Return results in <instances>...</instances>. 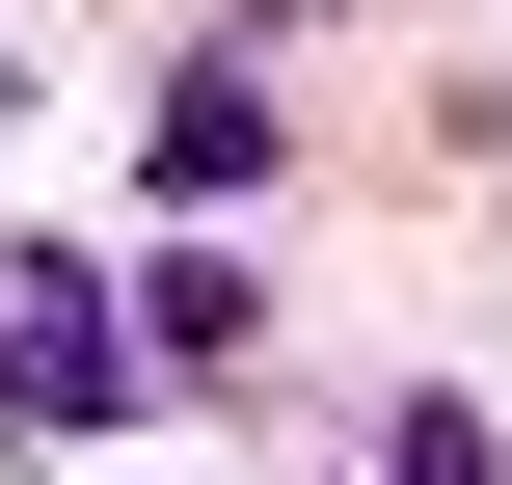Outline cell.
I'll return each mask as SVG.
<instances>
[{
	"label": "cell",
	"instance_id": "6da1fadb",
	"mask_svg": "<svg viewBox=\"0 0 512 485\" xmlns=\"http://www.w3.org/2000/svg\"><path fill=\"white\" fill-rule=\"evenodd\" d=\"M243 162H270V81L189 54V81H162V189H243Z\"/></svg>",
	"mask_w": 512,
	"mask_h": 485
}]
</instances>
